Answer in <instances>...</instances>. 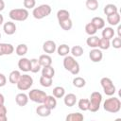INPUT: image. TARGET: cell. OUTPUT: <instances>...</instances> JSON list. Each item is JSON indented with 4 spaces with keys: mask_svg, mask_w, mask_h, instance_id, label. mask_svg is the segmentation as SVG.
Here are the masks:
<instances>
[{
    "mask_svg": "<svg viewBox=\"0 0 121 121\" xmlns=\"http://www.w3.org/2000/svg\"><path fill=\"white\" fill-rule=\"evenodd\" d=\"M103 109L106 112H109L112 113H116L121 109V101L119 100V98L114 97V96L107 98L103 103Z\"/></svg>",
    "mask_w": 121,
    "mask_h": 121,
    "instance_id": "obj_1",
    "label": "cell"
},
{
    "mask_svg": "<svg viewBox=\"0 0 121 121\" xmlns=\"http://www.w3.org/2000/svg\"><path fill=\"white\" fill-rule=\"evenodd\" d=\"M63 67L72 75L76 76L79 73V64L73 56H65L63 59Z\"/></svg>",
    "mask_w": 121,
    "mask_h": 121,
    "instance_id": "obj_2",
    "label": "cell"
},
{
    "mask_svg": "<svg viewBox=\"0 0 121 121\" xmlns=\"http://www.w3.org/2000/svg\"><path fill=\"white\" fill-rule=\"evenodd\" d=\"M52 11V9L49 5L47 4H43V5H40L38 6L37 8H34L33 9V11H32V15L35 19H38V20H41L46 16H48Z\"/></svg>",
    "mask_w": 121,
    "mask_h": 121,
    "instance_id": "obj_3",
    "label": "cell"
},
{
    "mask_svg": "<svg viewBox=\"0 0 121 121\" xmlns=\"http://www.w3.org/2000/svg\"><path fill=\"white\" fill-rule=\"evenodd\" d=\"M89 102H90L89 111L92 112H97L99 110L101 102H102V95L99 92H93L91 94Z\"/></svg>",
    "mask_w": 121,
    "mask_h": 121,
    "instance_id": "obj_4",
    "label": "cell"
},
{
    "mask_svg": "<svg viewBox=\"0 0 121 121\" xmlns=\"http://www.w3.org/2000/svg\"><path fill=\"white\" fill-rule=\"evenodd\" d=\"M28 10L26 9H13L9 11V16L13 21L23 22L28 18Z\"/></svg>",
    "mask_w": 121,
    "mask_h": 121,
    "instance_id": "obj_5",
    "label": "cell"
},
{
    "mask_svg": "<svg viewBox=\"0 0 121 121\" xmlns=\"http://www.w3.org/2000/svg\"><path fill=\"white\" fill-rule=\"evenodd\" d=\"M33 84V78L27 75V74H25V75H21L18 82H17V88L21 91H26L28 89H30V87L32 86Z\"/></svg>",
    "mask_w": 121,
    "mask_h": 121,
    "instance_id": "obj_6",
    "label": "cell"
},
{
    "mask_svg": "<svg viewBox=\"0 0 121 121\" xmlns=\"http://www.w3.org/2000/svg\"><path fill=\"white\" fill-rule=\"evenodd\" d=\"M100 84L103 88V91H104V94L111 96V95H113L115 94V86L113 85L112 79L110 78H102L100 79Z\"/></svg>",
    "mask_w": 121,
    "mask_h": 121,
    "instance_id": "obj_7",
    "label": "cell"
},
{
    "mask_svg": "<svg viewBox=\"0 0 121 121\" xmlns=\"http://www.w3.org/2000/svg\"><path fill=\"white\" fill-rule=\"evenodd\" d=\"M46 94L45 92L40 90V89H32L29 91L28 93V99H30L31 101L35 102V103H43L45 97H46Z\"/></svg>",
    "mask_w": 121,
    "mask_h": 121,
    "instance_id": "obj_8",
    "label": "cell"
},
{
    "mask_svg": "<svg viewBox=\"0 0 121 121\" xmlns=\"http://www.w3.org/2000/svg\"><path fill=\"white\" fill-rule=\"evenodd\" d=\"M89 58L93 62H99V61H101V60L103 58V53H102L101 49L93 48L89 52Z\"/></svg>",
    "mask_w": 121,
    "mask_h": 121,
    "instance_id": "obj_9",
    "label": "cell"
},
{
    "mask_svg": "<svg viewBox=\"0 0 121 121\" xmlns=\"http://www.w3.org/2000/svg\"><path fill=\"white\" fill-rule=\"evenodd\" d=\"M43 50L46 53V54H52L57 50V45L56 43L52 40H48L45 41L43 44Z\"/></svg>",
    "mask_w": 121,
    "mask_h": 121,
    "instance_id": "obj_10",
    "label": "cell"
},
{
    "mask_svg": "<svg viewBox=\"0 0 121 121\" xmlns=\"http://www.w3.org/2000/svg\"><path fill=\"white\" fill-rule=\"evenodd\" d=\"M14 51V47L10 43H0V56L4 55H10Z\"/></svg>",
    "mask_w": 121,
    "mask_h": 121,
    "instance_id": "obj_11",
    "label": "cell"
},
{
    "mask_svg": "<svg viewBox=\"0 0 121 121\" xmlns=\"http://www.w3.org/2000/svg\"><path fill=\"white\" fill-rule=\"evenodd\" d=\"M51 111L52 110H50L48 107H46L43 103H42L40 106H38L37 107V109H36V113L39 115V116H41V117H47V116H49L50 114H51Z\"/></svg>",
    "mask_w": 121,
    "mask_h": 121,
    "instance_id": "obj_12",
    "label": "cell"
},
{
    "mask_svg": "<svg viewBox=\"0 0 121 121\" xmlns=\"http://www.w3.org/2000/svg\"><path fill=\"white\" fill-rule=\"evenodd\" d=\"M18 67L21 71L29 72L30 71V60L27 58H21L18 60Z\"/></svg>",
    "mask_w": 121,
    "mask_h": 121,
    "instance_id": "obj_13",
    "label": "cell"
},
{
    "mask_svg": "<svg viewBox=\"0 0 121 121\" xmlns=\"http://www.w3.org/2000/svg\"><path fill=\"white\" fill-rule=\"evenodd\" d=\"M3 30L7 35H12L16 31V25L11 21H8L4 24Z\"/></svg>",
    "mask_w": 121,
    "mask_h": 121,
    "instance_id": "obj_14",
    "label": "cell"
},
{
    "mask_svg": "<svg viewBox=\"0 0 121 121\" xmlns=\"http://www.w3.org/2000/svg\"><path fill=\"white\" fill-rule=\"evenodd\" d=\"M15 102L18 106L20 107H24L27 104L28 102V95L24 94V93H20L15 96Z\"/></svg>",
    "mask_w": 121,
    "mask_h": 121,
    "instance_id": "obj_15",
    "label": "cell"
},
{
    "mask_svg": "<svg viewBox=\"0 0 121 121\" xmlns=\"http://www.w3.org/2000/svg\"><path fill=\"white\" fill-rule=\"evenodd\" d=\"M63 97V102L67 107H73L77 103V95L75 94H67Z\"/></svg>",
    "mask_w": 121,
    "mask_h": 121,
    "instance_id": "obj_16",
    "label": "cell"
},
{
    "mask_svg": "<svg viewBox=\"0 0 121 121\" xmlns=\"http://www.w3.org/2000/svg\"><path fill=\"white\" fill-rule=\"evenodd\" d=\"M40 64L42 67H45V66H49L52 64V58L49 56V54H43L39 57L38 59Z\"/></svg>",
    "mask_w": 121,
    "mask_h": 121,
    "instance_id": "obj_17",
    "label": "cell"
},
{
    "mask_svg": "<svg viewBox=\"0 0 121 121\" xmlns=\"http://www.w3.org/2000/svg\"><path fill=\"white\" fill-rule=\"evenodd\" d=\"M43 104L48 107L50 110H53L57 107V100H56V97L53 96V95H46L44 101H43Z\"/></svg>",
    "mask_w": 121,
    "mask_h": 121,
    "instance_id": "obj_18",
    "label": "cell"
},
{
    "mask_svg": "<svg viewBox=\"0 0 121 121\" xmlns=\"http://www.w3.org/2000/svg\"><path fill=\"white\" fill-rule=\"evenodd\" d=\"M120 14L118 12H115L113 14L108 15L107 16V22L111 25V26H117L120 23Z\"/></svg>",
    "mask_w": 121,
    "mask_h": 121,
    "instance_id": "obj_19",
    "label": "cell"
},
{
    "mask_svg": "<svg viewBox=\"0 0 121 121\" xmlns=\"http://www.w3.org/2000/svg\"><path fill=\"white\" fill-rule=\"evenodd\" d=\"M99 39L97 36L95 35H92L90 36L89 38H87L86 40V43L89 47H92V48H96L98 47V43H99Z\"/></svg>",
    "mask_w": 121,
    "mask_h": 121,
    "instance_id": "obj_20",
    "label": "cell"
},
{
    "mask_svg": "<svg viewBox=\"0 0 121 121\" xmlns=\"http://www.w3.org/2000/svg\"><path fill=\"white\" fill-rule=\"evenodd\" d=\"M114 30L112 27H103V30H102V38L104 39H107V40H112L114 36Z\"/></svg>",
    "mask_w": 121,
    "mask_h": 121,
    "instance_id": "obj_21",
    "label": "cell"
},
{
    "mask_svg": "<svg viewBox=\"0 0 121 121\" xmlns=\"http://www.w3.org/2000/svg\"><path fill=\"white\" fill-rule=\"evenodd\" d=\"M91 23L95 26V28L98 29H102L103 27H105V21L103 18L101 17H94L91 21Z\"/></svg>",
    "mask_w": 121,
    "mask_h": 121,
    "instance_id": "obj_22",
    "label": "cell"
},
{
    "mask_svg": "<svg viewBox=\"0 0 121 121\" xmlns=\"http://www.w3.org/2000/svg\"><path fill=\"white\" fill-rule=\"evenodd\" d=\"M54 75H55V70H54V68L51 65L43 67V69H42V76L46 77V78H53Z\"/></svg>",
    "mask_w": 121,
    "mask_h": 121,
    "instance_id": "obj_23",
    "label": "cell"
},
{
    "mask_svg": "<svg viewBox=\"0 0 121 121\" xmlns=\"http://www.w3.org/2000/svg\"><path fill=\"white\" fill-rule=\"evenodd\" d=\"M84 119V116L82 113L79 112H73V113H69L66 117L65 120L66 121H82Z\"/></svg>",
    "mask_w": 121,
    "mask_h": 121,
    "instance_id": "obj_24",
    "label": "cell"
},
{
    "mask_svg": "<svg viewBox=\"0 0 121 121\" xmlns=\"http://www.w3.org/2000/svg\"><path fill=\"white\" fill-rule=\"evenodd\" d=\"M20 77H21V73L18 70H13L10 72V74L9 76V80L11 84H17Z\"/></svg>",
    "mask_w": 121,
    "mask_h": 121,
    "instance_id": "obj_25",
    "label": "cell"
},
{
    "mask_svg": "<svg viewBox=\"0 0 121 121\" xmlns=\"http://www.w3.org/2000/svg\"><path fill=\"white\" fill-rule=\"evenodd\" d=\"M103 11H104V13L108 16V15L113 14V13H115V12H118V9H117V7H116L114 4H107V5L104 7Z\"/></svg>",
    "mask_w": 121,
    "mask_h": 121,
    "instance_id": "obj_26",
    "label": "cell"
},
{
    "mask_svg": "<svg viewBox=\"0 0 121 121\" xmlns=\"http://www.w3.org/2000/svg\"><path fill=\"white\" fill-rule=\"evenodd\" d=\"M42 66L38 60V59H31L30 60V72L32 73H38L41 70Z\"/></svg>",
    "mask_w": 121,
    "mask_h": 121,
    "instance_id": "obj_27",
    "label": "cell"
},
{
    "mask_svg": "<svg viewBox=\"0 0 121 121\" xmlns=\"http://www.w3.org/2000/svg\"><path fill=\"white\" fill-rule=\"evenodd\" d=\"M27 50H28L27 45L25 44V43H20V44H18V45L16 46V48H15L16 54H17L18 56H20V57L25 56V55L27 53Z\"/></svg>",
    "mask_w": 121,
    "mask_h": 121,
    "instance_id": "obj_28",
    "label": "cell"
},
{
    "mask_svg": "<svg viewBox=\"0 0 121 121\" xmlns=\"http://www.w3.org/2000/svg\"><path fill=\"white\" fill-rule=\"evenodd\" d=\"M57 52H58V54H59L60 56L65 57V56H67V55L70 53V47H69V45H67V44H65V43L60 44V45L57 48Z\"/></svg>",
    "mask_w": 121,
    "mask_h": 121,
    "instance_id": "obj_29",
    "label": "cell"
},
{
    "mask_svg": "<svg viewBox=\"0 0 121 121\" xmlns=\"http://www.w3.org/2000/svg\"><path fill=\"white\" fill-rule=\"evenodd\" d=\"M52 92H53V96H55L56 98H61L65 95V90L61 86H56Z\"/></svg>",
    "mask_w": 121,
    "mask_h": 121,
    "instance_id": "obj_30",
    "label": "cell"
},
{
    "mask_svg": "<svg viewBox=\"0 0 121 121\" xmlns=\"http://www.w3.org/2000/svg\"><path fill=\"white\" fill-rule=\"evenodd\" d=\"M59 25H60V26L63 30H70L72 28V26H73V23H72V20L70 18L65 19V20H62V21H60L59 22Z\"/></svg>",
    "mask_w": 121,
    "mask_h": 121,
    "instance_id": "obj_31",
    "label": "cell"
},
{
    "mask_svg": "<svg viewBox=\"0 0 121 121\" xmlns=\"http://www.w3.org/2000/svg\"><path fill=\"white\" fill-rule=\"evenodd\" d=\"M89 105H90V102H89V99H87V98H81L78 102V109L83 112L89 111Z\"/></svg>",
    "mask_w": 121,
    "mask_h": 121,
    "instance_id": "obj_32",
    "label": "cell"
},
{
    "mask_svg": "<svg viewBox=\"0 0 121 121\" xmlns=\"http://www.w3.org/2000/svg\"><path fill=\"white\" fill-rule=\"evenodd\" d=\"M70 18V12L66 9H60L58 10L57 12V19L58 21H62V20H65V19H68Z\"/></svg>",
    "mask_w": 121,
    "mask_h": 121,
    "instance_id": "obj_33",
    "label": "cell"
},
{
    "mask_svg": "<svg viewBox=\"0 0 121 121\" xmlns=\"http://www.w3.org/2000/svg\"><path fill=\"white\" fill-rule=\"evenodd\" d=\"M70 52L73 57H80L83 54V48L80 45H75L70 49Z\"/></svg>",
    "mask_w": 121,
    "mask_h": 121,
    "instance_id": "obj_34",
    "label": "cell"
},
{
    "mask_svg": "<svg viewBox=\"0 0 121 121\" xmlns=\"http://www.w3.org/2000/svg\"><path fill=\"white\" fill-rule=\"evenodd\" d=\"M85 5H86V8L89 10L94 11V10H96L97 9L99 4H98V1L97 0H86Z\"/></svg>",
    "mask_w": 121,
    "mask_h": 121,
    "instance_id": "obj_35",
    "label": "cell"
},
{
    "mask_svg": "<svg viewBox=\"0 0 121 121\" xmlns=\"http://www.w3.org/2000/svg\"><path fill=\"white\" fill-rule=\"evenodd\" d=\"M52 83H53V78L41 76V78H40V84H41L43 87L48 88V87H50V86L52 85Z\"/></svg>",
    "mask_w": 121,
    "mask_h": 121,
    "instance_id": "obj_36",
    "label": "cell"
},
{
    "mask_svg": "<svg viewBox=\"0 0 121 121\" xmlns=\"http://www.w3.org/2000/svg\"><path fill=\"white\" fill-rule=\"evenodd\" d=\"M85 84H86V81L81 77H76L73 79V85L77 88H82V87L85 86Z\"/></svg>",
    "mask_w": 121,
    "mask_h": 121,
    "instance_id": "obj_37",
    "label": "cell"
},
{
    "mask_svg": "<svg viewBox=\"0 0 121 121\" xmlns=\"http://www.w3.org/2000/svg\"><path fill=\"white\" fill-rule=\"evenodd\" d=\"M110 46H111V42H110V40H107V39H104V38L99 39V43H98V47H99V49L107 50V49H109Z\"/></svg>",
    "mask_w": 121,
    "mask_h": 121,
    "instance_id": "obj_38",
    "label": "cell"
},
{
    "mask_svg": "<svg viewBox=\"0 0 121 121\" xmlns=\"http://www.w3.org/2000/svg\"><path fill=\"white\" fill-rule=\"evenodd\" d=\"M97 29L95 28V26L92 24V23H88L86 26H85V32L89 35V36H92V35H95L96 33Z\"/></svg>",
    "mask_w": 121,
    "mask_h": 121,
    "instance_id": "obj_39",
    "label": "cell"
},
{
    "mask_svg": "<svg viewBox=\"0 0 121 121\" xmlns=\"http://www.w3.org/2000/svg\"><path fill=\"white\" fill-rule=\"evenodd\" d=\"M7 108L4 104L0 105V121H7Z\"/></svg>",
    "mask_w": 121,
    "mask_h": 121,
    "instance_id": "obj_40",
    "label": "cell"
},
{
    "mask_svg": "<svg viewBox=\"0 0 121 121\" xmlns=\"http://www.w3.org/2000/svg\"><path fill=\"white\" fill-rule=\"evenodd\" d=\"M111 43H112V46H113V48H115V49L121 48V38L118 36L115 38H112V41Z\"/></svg>",
    "mask_w": 121,
    "mask_h": 121,
    "instance_id": "obj_41",
    "label": "cell"
},
{
    "mask_svg": "<svg viewBox=\"0 0 121 121\" xmlns=\"http://www.w3.org/2000/svg\"><path fill=\"white\" fill-rule=\"evenodd\" d=\"M25 9H34L35 5H36V0H24L23 2Z\"/></svg>",
    "mask_w": 121,
    "mask_h": 121,
    "instance_id": "obj_42",
    "label": "cell"
},
{
    "mask_svg": "<svg viewBox=\"0 0 121 121\" xmlns=\"http://www.w3.org/2000/svg\"><path fill=\"white\" fill-rule=\"evenodd\" d=\"M7 83V78L6 76L2 73H0V87H4Z\"/></svg>",
    "mask_w": 121,
    "mask_h": 121,
    "instance_id": "obj_43",
    "label": "cell"
},
{
    "mask_svg": "<svg viewBox=\"0 0 121 121\" xmlns=\"http://www.w3.org/2000/svg\"><path fill=\"white\" fill-rule=\"evenodd\" d=\"M5 9V2L4 0H0V11H2Z\"/></svg>",
    "mask_w": 121,
    "mask_h": 121,
    "instance_id": "obj_44",
    "label": "cell"
},
{
    "mask_svg": "<svg viewBox=\"0 0 121 121\" xmlns=\"http://www.w3.org/2000/svg\"><path fill=\"white\" fill-rule=\"evenodd\" d=\"M4 102H5V97H4V95L0 93V105H3Z\"/></svg>",
    "mask_w": 121,
    "mask_h": 121,
    "instance_id": "obj_45",
    "label": "cell"
},
{
    "mask_svg": "<svg viewBox=\"0 0 121 121\" xmlns=\"http://www.w3.org/2000/svg\"><path fill=\"white\" fill-rule=\"evenodd\" d=\"M117 33H118V37H121V26H118L117 27Z\"/></svg>",
    "mask_w": 121,
    "mask_h": 121,
    "instance_id": "obj_46",
    "label": "cell"
},
{
    "mask_svg": "<svg viewBox=\"0 0 121 121\" xmlns=\"http://www.w3.org/2000/svg\"><path fill=\"white\" fill-rule=\"evenodd\" d=\"M3 23H4V17H3V15L0 13V26H1Z\"/></svg>",
    "mask_w": 121,
    "mask_h": 121,
    "instance_id": "obj_47",
    "label": "cell"
},
{
    "mask_svg": "<svg viewBox=\"0 0 121 121\" xmlns=\"http://www.w3.org/2000/svg\"><path fill=\"white\" fill-rule=\"evenodd\" d=\"M0 39H1V33H0Z\"/></svg>",
    "mask_w": 121,
    "mask_h": 121,
    "instance_id": "obj_48",
    "label": "cell"
}]
</instances>
